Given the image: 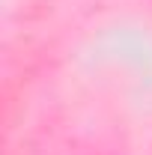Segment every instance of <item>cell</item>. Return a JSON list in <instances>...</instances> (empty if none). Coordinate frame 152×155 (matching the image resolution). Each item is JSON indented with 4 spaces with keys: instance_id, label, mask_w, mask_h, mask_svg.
I'll list each match as a JSON object with an SVG mask.
<instances>
[]
</instances>
